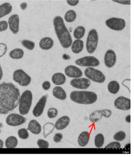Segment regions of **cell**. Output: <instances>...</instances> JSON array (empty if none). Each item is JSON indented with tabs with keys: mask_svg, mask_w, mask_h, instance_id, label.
I'll list each match as a JSON object with an SVG mask.
<instances>
[{
	"mask_svg": "<svg viewBox=\"0 0 134 157\" xmlns=\"http://www.w3.org/2000/svg\"><path fill=\"white\" fill-rule=\"evenodd\" d=\"M21 95L19 89L12 82L0 84V114H7L19 105Z\"/></svg>",
	"mask_w": 134,
	"mask_h": 157,
	"instance_id": "6da1fadb",
	"label": "cell"
},
{
	"mask_svg": "<svg viewBox=\"0 0 134 157\" xmlns=\"http://www.w3.org/2000/svg\"><path fill=\"white\" fill-rule=\"evenodd\" d=\"M55 32L62 47L68 48L72 44V38L69 31L66 27L62 17L57 16L53 20Z\"/></svg>",
	"mask_w": 134,
	"mask_h": 157,
	"instance_id": "7a4b0ae2",
	"label": "cell"
},
{
	"mask_svg": "<svg viewBox=\"0 0 134 157\" xmlns=\"http://www.w3.org/2000/svg\"><path fill=\"white\" fill-rule=\"evenodd\" d=\"M70 98L73 102L80 104H92L96 101L97 95L94 92L87 91H73L70 94Z\"/></svg>",
	"mask_w": 134,
	"mask_h": 157,
	"instance_id": "3957f363",
	"label": "cell"
},
{
	"mask_svg": "<svg viewBox=\"0 0 134 157\" xmlns=\"http://www.w3.org/2000/svg\"><path fill=\"white\" fill-rule=\"evenodd\" d=\"M33 95L30 90H25L20 96L19 101V112L22 115H25L29 113L32 106Z\"/></svg>",
	"mask_w": 134,
	"mask_h": 157,
	"instance_id": "277c9868",
	"label": "cell"
},
{
	"mask_svg": "<svg viewBox=\"0 0 134 157\" xmlns=\"http://www.w3.org/2000/svg\"><path fill=\"white\" fill-rule=\"evenodd\" d=\"M99 36L95 29H93L89 32L86 41V47L87 52L90 54L94 53L98 46Z\"/></svg>",
	"mask_w": 134,
	"mask_h": 157,
	"instance_id": "5b68a950",
	"label": "cell"
},
{
	"mask_svg": "<svg viewBox=\"0 0 134 157\" xmlns=\"http://www.w3.org/2000/svg\"><path fill=\"white\" fill-rule=\"evenodd\" d=\"M84 74L89 79L95 82L102 83L105 80V76L101 71L92 67H88L86 68L84 71Z\"/></svg>",
	"mask_w": 134,
	"mask_h": 157,
	"instance_id": "8992f818",
	"label": "cell"
},
{
	"mask_svg": "<svg viewBox=\"0 0 134 157\" xmlns=\"http://www.w3.org/2000/svg\"><path fill=\"white\" fill-rule=\"evenodd\" d=\"M13 80L21 86L25 87L30 84L32 78L22 69H18L13 72Z\"/></svg>",
	"mask_w": 134,
	"mask_h": 157,
	"instance_id": "52a82bcc",
	"label": "cell"
},
{
	"mask_svg": "<svg viewBox=\"0 0 134 157\" xmlns=\"http://www.w3.org/2000/svg\"><path fill=\"white\" fill-rule=\"evenodd\" d=\"M105 23L108 28L116 31H122L125 28L126 25L124 20L115 17L106 20Z\"/></svg>",
	"mask_w": 134,
	"mask_h": 157,
	"instance_id": "ba28073f",
	"label": "cell"
},
{
	"mask_svg": "<svg viewBox=\"0 0 134 157\" xmlns=\"http://www.w3.org/2000/svg\"><path fill=\"white\" fill-rule=\"evenodd\" d=\"M75 64L81 67H96L100 65V62L95 57L85 56L77 59Z\"/></svg>",
	"mask_w": 134,
	"mask_h": 157,
	"instance_id": "9c48e42d",
	"label": "cell"
},
{
	"mask_svg": "<svg viewBox=\"0 0 134 157\" xmlns=\"http://www.w3.org/2000/svg\"><path fill=\"white\" fill-rule=\"evenodd\" d=\"M26 122V118L22 115L17 113H11L6 118L7 124L11 126H18L21 125Z\"/></svg>",
	"mask_w": 134,
	"mask_h": 157,
	"instance_id": "30bf717a",
	"label": "cell"
},
{
	"mask_svg": "<svg viewBox=\"0 0 134 157\" xmlns=\"http://www.w3.org/2000/svg\"><path fill=\"white\" fill-rule=\"evenodd\" d=\"M20 17L17 14L12 15L8 19V26L14 34H17L20 31Z\"/></svg>",
	"mask_w": 134,
	"mask_h": 157,
	"instance_id": "8fae6325",
	"label": "cell"
},
{
	"mask_svg": "<svg viewBox=\"0 0 134 157\" xmlns=\"http://www.w3.org/2000/svg\"><path fill=\"white\" fill-rule=\"evenodd\" d=\"M70 84L72 87L81 90L88 89L91 84V82L86 78H76L71 80Z\"/></svg>",
	"mask_w": 134,
	"mask_h": 157,
	"instance_id": "7c38bea8",
	"label": "cell"
},
{
	"mask_svg": "<svg viewBox=\"0 0 134 157\" xmlns=\"http://www.w3.org/2000/svg\"><path fill=\"white\" fill-rule=\"evenodd\" d=\"M130 99L124 96H120L115 101L114 106L117 109L126 111L130 109Z\"/></svg>",
	"mask_w": 134,
	"mask_h": 157,
	"instance_id": "4fadbf2b",
	"label": "cell"
},
{
	"mask_svg": "<svg viewBox=\"0 0 134 157\" xmlns=\"http://www.w3.org/2000/svg\"><path fill=\"white\" fill-rule=\"evenodd\" d=\"M48 94L44 95L39 100L33 110V114L36 117H40L43 114L47 101Z\"/></svg>",
	"mask_w": 134,
	"mask_h": 157,
	"instance_id": "5bb4252c",
	"label": "cell"
},
{
	"mask_svg": "<svg viewBox=\"0 0 134 157\" xmlns=\"http://www.w3.org/2000/svg\"><path fill=\"white\" fill-rule=\"evenodd\" d=\"M117 61V56L113 50L109 49L107 50L105 55L104 63L107 68H111L113 67Z\"/></svg>",
	"mask_w": 134,
	"mask_h": 157,
	"instance_id": "9a60e30c",
	"label": "cell"
},
{
	"mask_svg": "<svg viewBox=\"0 0 134 157\" xmlns=\"http://www.w3.org/2000/svg\"><path fill=\"white\" fill-rule=\"evenodd\" d=\"M65 73L68 77L74 78H79L82 76V72L80 69L72 65L67 66L65 69Z\"/></svg>",
	"mask_w": 134,
	"mask_h": 157,
	"instance_id": "2e32d148",
	"label": "cell"
},
{
	"mask_svg": "<svg viewBox=\"0 0 134 157\" xmlns=\"http://www.w3.org/2000/svg\"><path fill=\"white\" fill-rule=\"evenodd\" d=\"M70 118L69 117L64 116L58 119L55 124V128L57 130L65 129L69 124Z\"/></svg>",
	"mask_w": 134,
	"mask_h": 157,
	"instance_id": "e0dca14e",
	"label": "cell"
},
{
	"mask_svg": "<svg viewBox=\"0 0 134 157\" xmlns=\"http://www.w3.org/2000/svg\"><path fill=\"white\" fill-rule=\"evenodd\" d=\"M54 45V40L49 37H45L42 38L39 44L40 48L44 50H49L52 48Z\"/></svg>",
	"mask_w": 134,
	"mask_h": 157,
	"instance_id": "ac0fdd59",
	"label": "cell"
},
{
	"mask_svg": "<svg viewBox=\"0 0 134 157\" xmlns=\"http://www.w3.org/2000/svg\"><path fill=\"white\" fill-rule=\"evenodd\" d=\"M27 130H29L35 135H38L42 131V127L36 120L34 119L29 122Z\"/></svg>",
	"mask_w": 134,
	"mask_h": 157,
	"instance_id": "d6986e66",
	"label": "cell"
},
{
	"mask_svg": "<svg viewBox=\"0 0 134 157\" xmlns=\"http://www.w3.org/2000/svg\"><path fill=\"white\" fill-rule=\"evenodd\" d=\"M13 7L9 2H5L0 5V19L9 15L11 13Z\"/></svg>",
	"mask_w": 134,
	"mask_h": 157,
	"instance_id": "ffe728a7",
	"label": "cell"
},
{
	"mask_svg": "<svg viewBox=\"0 0 134 157\" xmlns=\"http://www.w3.org/2000/svg\"><path fill=\"white\" fill-rule=\"evenodd\" d=\"M52 81L55 85H63L66 82V76L60 72L55 73L52 76Z\"/></svg>",
	"mask_w": 134,
	"mask_h": 157,
	"instance_id": "44dd1931",
	"label": "cell"
},
{
	"mask_svg": "<svg viewBox=\"0 0 134 157\" xmlns=\"http://www.w3.org/2000/svg\"><path fill=\"white\" fill-rule=\"evenodd\" d=\"M53 95L57 99L65 100L67 99V94L63 88L59 86L55 87L53 90Z\"/></svg>",
	"mask_w": 134,
	"mask_h": 157,
	"instance_id": "7402d4cb",
	"label": "cell"
},
{
	"mask_svg": "<svg viewBox=\"0 0 134 157\" xmlns=\"http://www.w3.org/2000/svg\"><path fill=\"white\" fill-rule=\"evenodd\" d=\"M90 140V133L87 131L82 132L78 138V141L79 145L84 147L88 144Z\"/></svg>",
	"mask_w": 134,
	"mask_h": 157,
	"instance_id": "603a6c76",
	"label": "cell"
},
{
	"mask_svg": "<svg viewBox=\"0 0 134 157\" xmlns=\"http://www.w3.org/2000/svg\"><path fill=\"white\" fill-rule=\"evenodd\" d=\"M71 46L72 52L74 54H79L83 50L84 43L81 39H76Z\"/></svg>",
	"mask_w": 134,
	"mask_h": 157,
	"instance_id": "cb8c5ba5",
	"label": "cell"
},
{
	"mask_svg": "<svg viewBox=\"0 0 134 157\" xmlns=\"http://www.w3.org/2000/svg\"><path fill=\"white\" fill-rule=\"evenodd\" d=\"M9 55L13 59H21L24 56V51L21 48H15L10 52Z\"/></svg>",
	"mask_w": 134,
	"mask_h": 157,
	"instance_id": "d4e9b609",
	"label": "cell"
},
{
	"mask_svg": "<svg viewBox=\"0 0 134 157\" xmlns=\"http://www.w3.org/2000/svg\"><path fill=\"white\" fill-rule=\"evenodd\" d=\"M5 144L6 148H14L18 145V139L16 137L11 136L6 139Z\"/></svg>",
	"mask_w": 134,
	"mask_h": 157,
	"instance_id": "484cf974",
	"label": "cell"
},
{
	"mask_svg": "<svg viewBox=\"0 0 134 157\" xmlns=\"http://www.w3.org/2000/svg\"><path fill=\"white\" fill-rule=\"evenodd\" d=\"M107 88L109 92L113 94H115L119 91L120 85L116 81H112L108 83Z\"/></svg>",
	"mask_w": 134,
	"mask_h": 157,
	"instance_id": "4316f807",
	"label": "cell"
},
{
	"mask_svg": "<svg viewBox=\"0 0 134 157\" xmlns=\"http://www.w3.org/2000/svg\"><path fill=\"white\" fill-rule=\"evenodd\" d=\"M102 117L101 110H97L95 112H94L90 115L89 119L91 123H95L100 121Z\"/></svg>",
	"mask_w": 134,
	"mask_h": 157,
	"instance_id": "83f0119b",
	"label": "cell"
},
{
	"mask_svg": "<svg viewBox=\"0 0 134 157\" xmlns=\"http://www.w3.org/2000/svg\"><path fill=\"white\" fill-rule=\"evenodd\" d=\"M44 138H46L54 131L55 126L53 123H48L44 126Z\"/></svg>",
	"mask_w": 134,
	"mask_h": 157,
	"instance_id": "f1b7e54d",
	"label": "cell"
},
{
	"mask_svg": "<svg viewBox=\"0 0 134 157\" xmlns=\"http://www.w3.org/2000/svg\"><path fill=\"white\" fill-rule=\"evenodd\" d=\"M85 33V29L83 26H79L74 30L73 35L77 39H81L83 37Z\"/></svg>",
	"mask_w": 134,
	"mask_h": 157,
	"instance_id": "f546056e",
	"label": "cell"
},
{
	"mask_svg": "<svg viewBox=\"0 0 134 157\" xmlns=\"http://www.w3.org/2000/svg\"><path fill=\"white\" fill-rule=\"evenodd\" d=\"M77 18V14L75 11L70 10L68 11L65 15V20L67 22L71 23L74 21Z\"/></svg>",
	"mask_w": 134,
	"mask_h": 157,
	"instance_id": "4dcf8cb0",
	"label": "cell"
},
{
	"mask_svg": "<svg viewBox=\"0 0 134 157\" xmlns=\"http://www.w3.org/2000/svg\"><path fill=\"white\" fill-rule=\"evenodd\" d=\"M104 136L102 134H98L95 136L94 144L97 148H101L104 143Z\"/></svg>",
	"mask_w": 134,
	"mask_h": 157,
	"instance_id": "1f68e13d",
	"label": "cell"
},
{
	"mask_svg": "<svg viewBox=\"0 0 134 157\" xmlns=\"http://www.w3.org/2000/svg\"><path fill=\"white\" fill-rule=\"evenodd\" d=\"M21 44L24 47L29 50H33L35 47V43L31 40L24 39L21 41Z\"/></svg>",
	"mask_w": 134,
	"mask_h": 157,
	"instance_id": "d6a6232c",
	"label": "cell"
},
{
	"mask_svg": "<svg viewBox=\"0 0 134 157\" xmlns=\"http://www.w3.org/2000/svg\"><path fill=\"white\" fill-rule=\"evenodd\" d=\"M18 136L21 139H27L29 138V134L27 129L25 128L20 129L18 132Z\"/></svg>",
	"mask_w": 134,
	"mask_h": 157,
	"instance_id": "836d02e7",
	"label": "cell"
},
{
	"mask_svg": "<svg viewBox=\"0 0 134 157\" xmlns=\"http://www.w3.org/2000/svg\"><path fill=\"white\" fill-rule=\"evenodd\" d=\"M126 138V134L123 131H120L116 133L113 136V139L117 141H123Z\"/></svg>",
	"mask_w": 134,
	"mask_h": 157,
	"instance_id": "e575fe53",
	"label": "cell"
},
{
	"mask_svg": "<svg viewBox=\"0 0 134 157\" xmlns=\"http://www.w3.org/2000/svg\"><path fill=\"white\" fill-rule=\"evenodd\" d=\"M58 111L56 108H50L48 111V116L49 118H53L56 117L58 115Z\"/></svg>",
	"mask_w": 134,
	"mask_h": 157,
	"instance_id": "d590c367",
	"label": "cell"
},
{
	"mask_svg": "<svg viewBox=\"0 0 134 157\" xmlns=\"http://www.w3.org/2000/svg\"><path fill=\"white\" fill-rule=\"evenodd\" d=\"M121 144L117 141H113L108 144L105 147V149H119L121 148Z\"/></svg>",
	"mask_w": 134,
	"mask_h": 157,
	"instance_id": "8d00e7d4",
	"label": "cell"
},
{
	"mask_svg": "<svg viewBox=\"0 0 134 157\" xmlns=\"http://www.w3.org/2000/svg\"><path fill=\"white\" fill-rule=\"evenodd\" d=\"M37 144L40 148H48L49 147V143L46 140L39 139L37 141Z\"/></svg>",
	"mask_w": 134,
	"mask_h": 157,
	"instance_id": "74e56055",
	"label": "cell"
},
{
	"mask_svg": "<svg viewBox=\"0 0 134 157\" xmlns=\"http://www.w3.org/2000/svg\"><path fill=\"white\" fill-rule=\"evenodd\" d=\"M8 47L4 43H0V58L2 57L7 53Z\"/></svg>",
	"mask_w": 134,
	"mask_h": 157,
	"instance_id": "f35d334b",
	"label": "cell"
},
{
	"mask_svg": "<svg viewBox=\"0 0 134 157\" xmlns=\"http://www.w3.org/2000/svg\"><path fill=\"white\" fill-rule=\"evenodd\" d=\"M8 28L9 26L7 21H0V33L6 31Z\"/></svg>",
	"mask_w": 134,
	"mask_h": 157,
	"instance_id": "ab89813d",
	"label": "cell"
},
{
	"mask_svg": "<svg viewBox=\"0 0 134 157\" xmlns=\"http://www.w3.org/2000/svg\"><path fill=\"white\" fill-rule=\"evenodd\" d=\"M63 135L60 133H58L55 134L54 136V141L56 143L60 142L63 139Z\"/></svg>",
	"mask_w": 134,
	"mask_h": 157,
	"instance_id": "60d3db41",
	"label": "cell"
},
{
	"mask_svg": "<svg viewBox=\"0 0 134 157\" xmlns=\"http://www.w3.org/2000/svg\"><path fill=\"white\" fill-rule=\"evenodd\" d=\"M101 111L103 117H104L108 118V117H110L112 115V111L109 109H104V110H101Z\"/></svg>",
	"mask_w": 134,
	"mask_h": 157,
	"instance_id": "b9f144b4",
	"label": "cell"
},
{
	"mask_svg": "<svg viewBox=\"0 0 134 157\" xmlns=\"http://www.w3.org/2000/svg\"><path fill=\"white\" fill-rule=\"evenodd\" d=\"M42 87L45 90H48L51 87V83L48 81H45L44 82H43V84H42Z\"/></svg>",
	"mask_w": 134,
	"mask_h": 157,
	"instance_id": "7bdbcfd3",
	"label": "cell"
},
{
	"mask_svg": "<svg viewBox=\"0 0 134 157\" xmlns=\"http://www.w3.org/2000/svg\"><path fill=\"white\" fill-rule=\"evenodd\" d=\"M78 0H67V3L71 6H75L78 5L79 3Z\"/></svg>",
	"mask_w": 134,
	"mask_h": 157,
	"instance_id": "ee69618b",
	"label": "cell"
},
{
	"mask_svg": "<svg viewBox=\"0 0 134 157\" xmlns=\"http://www.w3.org/2000/svg\"><path fill=\"white\" fill-rule=\"evenodd\" d=\"M114 2H117L119 4H123V5H130V1H113Z\"/></svg>",
	"mask_w": 134,
	"mask_h": 157,
	"instance_id": "f6af8a7d",
	"label": "cell"
},
{
	"mask_svg": "<svg viewBox=\"0 0 134 157\" xmlns=\"http://www.w3.org/2000/svg\"><path fill=\"white\" fill-rule=\"evenodd\" d=\"M27 6H28V5H27V3L26 2H23V3H21V5H20L21 9L23 10H26V8H27Z\"/></svg>",
	"mask_w": 134,
	"mask_h": 157,
	"instance_id": "bcb514c9",
	"label": "cell"
},
{
	"mask_svg": "<svg viewBox=\"0 0 134 157\" xmlns=\"http://www.w3.org/2000/svg\"><path fill=\"white\" fill-rule=\"evenodd\" d=\"M62 58L64 60H69L71 59L70 56L67 54H64L62 56Z\"/></svg>",
	"mask_w": 134,
	"mask_h": 157,
	"instance_id": "7dc6e473",
	"label": "cell"
},
{
	"mask_svg": "<svg viewBox=\"0 0 134 157\" xmlns=\"http://www.w3.org/2000/svg\"><path fill=\"white\" fill-rule=\"evenodd\" d=\"M125 121L128 123H130L131 122V117H130V115L127 116L125 117Z\"/></svg>",
	"mask_w": 134,
	"mask_h": 157,
	"instance_id": "c3c4849f",
	"label": "cell"
},
{
	"mask_svg": "<svg viewBox=\"0 0 134 157\" xmlns=\"http://www.w3.org/2000/svg\"><path fill=\"white\" fill-rule=\"evenodd\" d=\"M3 77V71H2V68L1 64H0V80H1Z\"/></svg>",
	"mask_w": 134,
	"mask_h": 157,
	"instance_id": "681fc988",
	"label": "cell"
},
{
	"mask_svg": "<svg viewBox=\"0 0 134 157\" xmlns=\"http://www.w3.org/2000/svg\"><path fill=\"white\" fill-rule=\"evenodd\" d=\"M4 147V142L2 140L0 139V148H2Z\"/></svg>",
	"mask_w": 134,
	"mask_h": 157,
	"instance_id": "f907efd6",
	"label": "cell"
},
{
	"mask_svg": "<svg viewBox=\"0 0 134 157\" xmlns=\"http://www.w3.org/2000/svg\"><path fill=\"white\" fill-rule=\"evenodd\" d=\"M1 130H0V134H1Z\"/></svg>",
	"mask_w": 134,
	"mask_h": 157,
	"instance_id": "816d5d0a",
	"label": "cell"
}]
</instances>
